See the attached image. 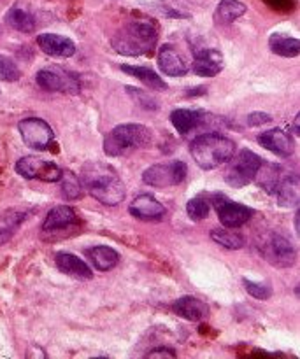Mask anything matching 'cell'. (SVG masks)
Segmentation results:
<instances>
[{"label":"cell","mask_w":300,"mask_h":359,"mask_svg":"<svg viewBox=\"0 0 300 359\" xmlns=\"http://www.w3.org/2000/svg\"><path fill=\"white\" fill-rule=\"evenodd\" d=\"M79 181L81 186H84L86 191L104 205L115 207L125 200V184L107 165H102L98 161L86 163L81 170Z\"/></svg>","instance_id":"1"},{"label":"cell","mask_w":300,"mask_h":359,"mask_svg":"<svg viewBox=\"0 0 300 359\" xmlns=\"http://www.w3.org/2000/svg\"><path fill=\"white\" fill-rule=\"evenodd\" d=\"M158 41L157 28L146 21H129L115 32L111 46L123 56H143L155 49Z\"/></svg>","instance_id":"2"},{"label":"cell","mask_w":300,"mask_h":359,"mask_svg":"<svg viewBox=\"0 0 300 359\" xmlns=\"http://www.w3.org/2000/svg\"><path fill=\"white\" fill-rule=\"evenodd\" d=\"M190 153L200 168L213 170L230 160L232 154L235 153V142L216 132L200 133L193 139Z\"/></svg>","instance_id":"3"},{"label":"cell","mask_w":300,"mask_h":359,"mask_svg":"<svg viewBox=\"0 0 300 359\" xmlns=\"http://www.w3.org/2000/svg\"><path fill=\"white\" fill-rule=\"evenodd\" d=\"M153 142V132L137 123L118 125L104 139V151L107 156H122L126 151L143 149Z\"/></svg>","instance_id":"4"},{"label":"cell","mask_w":300,"mask_h":359,"mask_svg":"<svg viewBox=\"0 0 300 359\" xmlns=\"http://www.w3.org/2000/svg\"><path fill=\"white\" fill-rule=\"evenodd\" d=\"M262 161L263 160L259 154L249 149L239 151L237 154L234 153L228 160L227 170H225V182L230 188H244L255 179Z\"/></svg>","instance_id":"5"},{"label":"cell","mask_w":300,"mask_h":359,"mask_svg":"<svg viewBox=\"0 0 300 359\" xmlns=\"http://www.w3.org/2000/svg\"><path fill=\"white\" fill-rule=\"evenodd\" d=\"M186 174H188V168L185 161L157 163L144 170L143 182L151 188H171V186L181 184Z\"/></svg>","instance_id":"6"},{"label":"cell","mask_w":300,"mask_h":359,"mask_svg":"<svg viewBox=\"0 0 300 359\" xmlns=\"http://www.w3.org/2000/svg\"><path fill=\"white\" fill-rule=\"evenodd\" d=\"M211 205L214 207V210H216L218 217H220L221 224L225 228L242 226L253 216V210L249 207L237 202H232L228 196L221 195V193H216V195L211 196Z\"/></svg>","instance_id":"7"},{"label":"cell","mask_w":300,"mask_h":359,"mask_svg":"<svg viewBox=\"0 0 300 359\" xmlns=\"http://www.w3.org/2000/svg\"><path fill=\"white\" fill-rule=\"evenodd\" d=\"M18 130L21 133V139L30 149L44 151L55 139L53 128L41 118H25L18 123Z\"/></svg>","instance_id":"8"},{"label":"cell","mask_w":300,"mask_h":359,"mask_svg":"<svg viewBox=\"0 0 300 359\" xmlns=\"http://www.w3.org/2000/svg\"><path fill=\"white\" fill-rule=\"evenodd\" d=\"M16 172L25 179H39L44 182H58L63 170L53 161H46L39 156H23L18 160Z\"/></svg>","instance_id":"9"},{"label":"cell","mask_w":300,"mask_h":359,"mask_svg":"<svg viewBox=\"0 0 300 359\" xmlns=\"http://www.w3.org/2000/svg\"><path fill=\"white\" fill-rule=\"evenodd\" d=\"M262 256L276 269H288L295 263V249L287 237L270 233L262 244Z\"/></svg>","instance_id":"10"},{"label":"cell","mask_w":300,"mask_h":359,"mask_svg":"<svg viewBox=\"0 0 300 359\" xmlns=\"http://www.w3.org/2000/svg\"><path fill=\"white\" fill-rule=\"evenodd\" d=\"M35 83L44 91H63V93H79V81L74 74L63 69H42L35 76Z\"/></svg>","instance_id":"11"},{"label":"cell","mask_w":300,"mask_h":359,"mask_svg":"<svg viewBox=\"0 0 300 359\" xmlns=\"http://www.w3.org/2000/svg\"><path fill=\"white\" fill-rule=\"evenodd\" d=\"M158 67H160L165 76L171 77L186 76L190 70L188 63L183 58L179 49L172 44H165L160 48V51H158Z\"/></svg>","instance_id":"12"},{"label":"cell","mask_w":300,"mask_h":359,"mask_svg":"<svg viewBox=\"0 0 300 359\" xmlns=\"http://www.w3.org/2000/svg\"><path fill=\"white\" fill-rule=\"evenodd\" d=\"M259 144L266 149H269L270 153L278 154L281 158H288L294 154L295 144L288 133H285L283 130L273 128L267 130V132L260 133L259 135Z\"/></svg>","instance_id":"13"},{"label":"cell","mask_w":300,"mask_h":359,"mask_svg":"<svg viewBox=\"0 0 300 359\" xmlns=\"http://www.w3.org/2000/svg\"><path fill=\"white\" fill-rule=\"evenodd\" d=\"M209 114L202 111H193V109H176L171 112V123L176 130L179 132V135H188L193 130L200 128V126H206Z\"/></svg>","instance_id":"14"},{"label":"cell","mask_w":300,"mask_h":359,"mask_svg":"<svg viewBox=\"0 0 300 359\" xmlns=\"http://www.w3.org/2000/svg\"><path fill=\"white\" fill-rule=\"evenodd\" d=\"M77 221L79 219H77L72 207L58 205L48 212L44 223H42V231L44 233H56V231L70 230V228L76 226Z\"/></svg>","instance_id":"15"},{"label":"cell","mask_w":300,"mask_h":359,"mask_svg":"<svg viewBox=\"0 0 300 359\" xmlns=\"http://www.w3.org/2000/svg\"><path fill=\"white\" fill-rule=\"evenodd\" d=\"M37 44L46 55L55 56V58H69L76 53V44L65 35L41 34L37 37Z\"/></svg>","instance_id":"16"},{"label":"cell","mask_w":300,"mask_h":359,"mask_svg":"<svg viewBox=\"0 0 300 359\" xmlns=\"http://www.w3.org/2000/svg\"><path fill=\"white\" fill-rule=\"evenodd\" d=\"M129 212L143 221H157L165 216V207L151 195H139L132 200Z\"/></svg>","instance_id":"17"},{"label":"cell","mask_w":300,"mask_h":359,"mask_svg":"<svg viewBox=\"0 0 300 359\" xmlns=\"http://www.w3.org/2000/svg\"><path fill=\"white\" fill-rule=\"evenodd\" d=\"M56 269L60 270L65 276L74 277L77 280H91L93 279V272H91L90 266L83 262L81 258H77L76 255H70V252H58L55 256Z\"/></svg>","instance_id":"18"},{"label":"cell","mask_w":300,"mask_h":359,"mask_svg":"<svg viewBox=\"0 0 300 359\" xmlns=\"http://www.w3.org/2000/svg\"><path fill=\"white\" fill-rule=\"evenodd\" d=\"M193 72L202 77H214L223 69V58L216 49H199L193 58Z\"/></svg>","instance_id":"19"},{"label":"cell","mask_w":300,"mask_h":359,"mask_svg":"<svg viewBox=\"0 0 300 359\" xmlns=\"http://www.w3.org/2000/svg\"><path fill=\"white\" fill-rule=\"evenodd\" d=\"M172 311L186 321H202L209 316V307L195 297H183L172 304Z\"/></svg>","instance_id":"20"},{"label":"cell","mask_w":300,"mask_h":359,"mask_svg":"<svg viewBox=\"0 0 300 359\" xmlns=\"http://www.w3.org/2000/svg\"><path fill=\"white\" fill-rule=\"evenodd\" d=\"M273 195H276L281 207H297L300 195L297 175H281Z\"/></svg>","instance_id":"21"},{"label":"cell","mask_w":300,"mask_h":359,"mask_svg":"<svg viewBox=\"0 0 300 359\" xmlns=\"http://www.w3.org/2000/svg\"><path fill=\"white\" fill-rule=\"evenodd\" d=\"M86 258L98 272H109L119 262V255L109 245H95V248L86 249Z\"/></svg>","instance_id":"22"},{"label":"cell","mask_w":300,"mask_h":359,"mask_svg":"<svg viewBox=\"0 0 300 359\" xmlns=\"http://www.w3.org/2000/svg\"><path fill=\"white\" fill-rule=\"evenodd\" d=\"M27 219V214L18 209H7L0 212V245L9 242L18 231V228Z\"/></svg>","instance_id":"23"},{"label":"cell","mask_w":300,"mask_h":359,"mask_svg":"<svg viewBox=\"0 0 300 359\" xmlns=\"http://www.w3.org/2000/svg\"><path fill=\"white\" fill-rule=\"evenodd\" d=\"M246 11H248L246 4L239 2V0H221L214 11V23L230 25L242 14H246Z\"/></svg>","instance_id":"24"},{"label":"cell","mask_w":300,"mask_h":359,"mask_svg":"<svg viewBox=\"0 0 300 359\" xmlns=\"http://www.w3.org/2000/svg\"><path fill=\"white\" fill-rule=\"evenodd\" d=\"M6 23L21 34H32L35 30V18L25 7L13 6L6 14Z\"/></svg>","instance_id":"25"},{"label":"cell","mask_w":300,"mask_h":359,"mask_svg":"<svg viewBox=\"0 0 300 359\" xmlns=\"http://www.w3.org/2000/svg\"><path fill=\"white\" fill-rule=\"evenodd\" d=\"M122 70L125 74L137 77L141 83H144L146 86H150L155 91H165L169 90L167 83L158 76L155 70H151L150 67H137V65H122Z\"/></svg>","instance_id":"26"},{"label":"cell","mask_w":300,"mask_h":359,"mask_svg":"<svg viewBox=\"0 0 300 359\" xmlns=\"http://www.w3.org/2000/svg\"><path fill=\"white\" fill-rule=\"evenodd\" d=\"M269 48L274 55L294 58L300 53V41L297 37H290V35L273 34L269 39Z\"/></svg>","instance_id":"27"},{"label":"cell","mask_w":300,"mask_h":359,"mask_svg":"<svg viewBox=\"0 0 300 359\" xmlns=\"http://www.w3.org/2000/svg\"><path fill=\"white\" fill-rule=\"evenodd\" d=\"M211 238L216 244H220L221 248L232 249V251H237V249L244 248V238L239 233H235V231H230L228 228H214L211 231Z\"/></svg>","instance_id":"28"},{"label":"cell","mask_w":300,"mask_h":359,"mask_svg":"<svg viewBox=\"0 0 300 359\" xmlns=\"http://www.w3.org/2000/svg\"><path fill=\"white\" fill-rule=\"evenodd\" d=\"M209 209L211 202L206 198V195L195 196V198H192L186 203V212H188V216L192 217L193 221H202L204 217H207Z\"/></svg>","instance_id":"29"},{"label":"cell","mask_w":300,"mask_h":359,"mask_svg":"<svg viewBox=\"0 0 300 359\" xmlns=\"http://www.w3.org/2000/svg\"><path fill=\"white\" fill-rule=\"evenodd\" d=\"M62 182V186H60V189H62V196L67 200H77L81 196V181L79 177H76V175H72L69 172V174H62V177H60V181Z\"/></svg>","instance_id":"30"},{"label":"cell","mask_w":300,"mask_h":359,"mask_svg":"<svg viewBox=\"0 0 300 359\" xmlns=\"http://www.w3.org/2000/svg\"><path fill=\"white\" fill-rule=\"evenodd\" d=\"M126 91H129V95L133 98V102H136L139 107L146 109V111H157L158 109L157 98L151 97V95L146 93V91L137 90V88H132V86H126Z\"/></svg>","instance_id":"31"},{"label":"cell","mask_w":300,"mask_h":359,"mask_svg":"<svg viewBox=\"0 0 300 359\" xmlns=\"http://www.w3.org/2000/svg\"><path fill=\"white\" fill-rule=\"evenodd\" d=\"M21 77L20 69H18L16 63L13 62L7 56L0 55V81H7V83H13Z\"/></svg>","instance_id":"32"},{"label":"cell","mask_w":300,"mask_h":359,"mask_svg":"<svg viewBox=\"0 0 300 359\" xmlns=\"http://www.w3.org/2000/svg\"><path fill=\"white\" fill-rule=\"evenodd\" d=\"M242 284H244L246 291H248L253 298H256V300H269L270 294H273L270 287L266 286V284L253 283V280L249 279H242Z\"/></svg>","instance_id":"33"},{"label":"cell","mask_w":300,"mask_h":359,"mask_svg":"<svg viewBox=\"0 0 300 359\" xmlns=\"http://www.w3.org/2000/svg\"><path fill=\"white\" fill-rule=\"evenodd\" d=\"M273 121V116L267 114V112H252L248 116V125L249 126H262L267 123Z\"/></svg>","instance_id":"34"},{"label":"cell","mask_w":300,"mask_h":359,"mask_svg":"<svg viewBox=\"0 0 300 359\" xmlns=\"http://www.w3.org/2000/svg\"><path fill=\"white\" fill-rule=\"evenodd\" d=\"M146 356L148 358H176L178 354H176L174 349H169V347H157V349L150 351Z\"/></svg>","instance_id":"35"},{"label":"cell","mask_w":300,"mask_h":359,"mask_svg":"<svg viewBox=\"0 0 300 359\" xmlns=\"http://www.w3.org/2000/svg\"><path fill=\"white\" fill-rule=\"evenodd\" d=\"M299 219H300V214H299V210H297V214H295V231H300V228H299Z\"/></svg>","instance_id":"36"},{"label":"cell","mask_w":300,"mask_h":359,"mask_svg":"<svg viewBox=\"0 0 300 359\" xmlns=\"http://www.w3.org/2000/svg\"><path fill=\"white\" fill-rule=\"evenodd\" d=\"M294 126H295V135H299V114L295 116V121H294Z\"/></svg>","instance_id":"37"}]
</instances>
